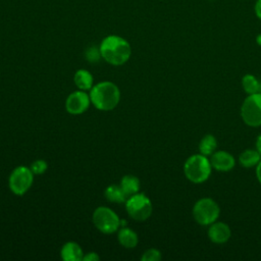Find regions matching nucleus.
I'll return each instance as SVG.
<instances>
[{"mask_svg":"<svg viewBox=\"0 0 261 261\" xmlns=\"http://www.w3.org/2000/svg\"><path fill=\"white\" fill-rule=\"evenodd\" d=\"M256 43H257L259 46H261V34L257 35V37H256Z\"/></svg>","mask_w":261,"mask_h":261,"instance_id":"bb28decb","label":"nucleus"},{"mask_svg":"<svg viewBox=\"0 0 261 261\" xmlns=\"http://www.w3.org/2000/svg\"><path fill=\"white\" fill-rule=\"evenodd\" d=\"M83 251L79 244L68 242L63 245L61 249V258L64 261H81L83 260Z\"/></svg>","mask_w":261,"mask_h":261,"instance_id":"f8f14e48","label":"nucleus"},{"mask_svg":"<svg viewBox=\"0 0 261 261\" xmlns=\"http://www.w3.org/2000/svg\"><path fill=\"white\" fill-rule=\"evenodd\" d=\"M83 260H85V261H98L99 256L94 252H90L86 256L83 257Z\"/></svg>","mask_w":261,"mask_h":261,"instance_id":"5701e85b","label":"nucleus"},{"mask_svg":"<svg viewBox=\"0 0 261 261\" xmlns=\"http://www.w3.org/2000/svg\"><path fill=\"white\" fill-rule=\"evenodd\" d=\"M212 166L207 156L203 154H194L190 156L184 165L186 177L194 184L206 181L211 174Z\"/></svg>","mask_w":261,"mask_h":261,"instance_id":"7ed1b4c3","label":"nucleus"},{"mask_svg":"<svg viewBox=\"0 0 261 261\" xmlns=\"http://www.w3.org/2000/svg\"><path fill=\"white\" fill-rule=\"evenodd\" d=\"M90 101V96L86 92L76 91L67 97L65 108L70 114H81L89 108Z\"/></svg>","mask_w":261,"mask_h":261,"instance_id":"1a4fd4ad","label":"nucleus"},{"mask_svg":"<svg viewBox=\"0 0 261 261\" xmlns=\"http://www.w3.org/2000/svg\"><path fill=\"white\" fill-rule=\"evenodd\" d=\"M210 163L212 168L218 171H229L234 167V157L226 151H217L211 155Z\"/></svg>","mask_w":261,"mask_h":261,"instance_id":"9b49d317","label":"nucleus"},{"mask_svg":"<svg viewBox=\"0 0 261 261\" xmlns=\"http://www.w3.org/2000/svg\"><path fill=\"white\" fill-rule=\"evenodd\" d=\"M85 55H86L87 60H89L90 62H97L100 59V57H102L100 49H98L96 47L88 48Z\"/></svg>","mask_w":261,"mask_h":261,"instance_id":"4be33fe9","label":"nucleus"},{"mask_svg":"<svg viewBox=\"0 0 261 261\" xmlns=\"http://www.w3.org/2000/svg\"><path fill=\"white\" fill-rule=\"evenodd\" d=\"M255 146H256V150H257V151L259 152V154L261 155V134H260V135L257 137Z\"/></svg>","mask_w":261,"mask_h":261,"instance_id":"a878e982","label":"nucleus"},{"mask_svg":"<svg viewBox=\"0 0 261 261\" xmlns=\"http://www.w3.org/2000/svg\"><path fill=\"white\" fill-rule=\"evenodd\" d=\"M217 148V141L214 136L206 135L204 136L199 143V151L205 156H211Z\"/></svg>","mask_w":261,"mask_h":261,"instance_id":"f3484780","label":"nucleus"},{"mask_svg":"<svg viewBox=\"0 0 261 261\" xmlns=\"http://www.w3.org/2000/svg\"><path fill=\"white\" fill-rule=\"evenodd\" d=\"M125 208L128 215L138 221L148 219L152 214V203L144 194H135L126 199Z\"/></svg>","mask_w":261,"mask_h":261,"instance_id":"423d86ee","label":"nucleus"},{"mask_svg":"<svg viewBox=\"0 0 261 261\" xmlns=\"http://www.w3.org/2000/svg\"><path fill=\"white\" fill-rule=\"evenodd\" d=\"M34 173L25 166L16 167L9 176V188L15 195H23L32 186Z\"/></svg>","mask_w":261,"mask_h":261,"instance_id":"6e6552de","label":"nucleus"},{"mask_svg":"<svg viewBox=\"0 0 261 261\" xmlns=\"http://www.w3.org/2000/svg\"><path fill=\"white\" fill-rule=\"evenodd\" d=\"M256 176H257L258 181L261 184V160L256 165Z\"/></svg>","mask_w":261,"mask_h":261,"instance_id":"393cba45","label":"nucleus"},{"mask_svg":"<svg viewBox=\"0 0 261 261\" xmlns=\"http://www.w3.org/2000/svg\"><path fill=\"white\" fill-rule=\"evenodd\" d=\"M90 99L97 109L108 111L117 106L120 100V92L115 84L101 82L92 87Z\"/></svg>","mask_w":261,"mask_h":261,"instance_id":"f03ea898","label":"nucleus"},{"mask_svg":"<svg viewBox=\"0 0 261 261\" xmlns=\"http://www.w3.org/2000/svg\"><path fill=\"white\" fill-rule=\"evenodd\" d=\"M99 49L102 58L112 65L125 63L132 54L129 43L122 37L116 35H110L104 38Z\"/></svg>","mask_w":261,"mask_h":261,"instance_id":"f257e3e1","label":"nucleus"},{"mask_svg":"<svg viewBox=\"0 0 261 261\" xmlns=\"http://www.w3.org/2000/svg\"><path fill=\"white\" fill-rule=\"evenodd\" d=\"M120 187L122 189V191L124 192V194L126 195V197H130L135 194H137L140 190V180L137 176L132 175V174H127L124 175L121 179L120 182Z\"/></svg>","mask_w":261,"mask_h":261,"instance_id":"4468645a","label":"nucleus"},{"mask_svg":"<svg viewBox=\"0 0 261 261\" xmlns=\"http://www.w3.org/2000/svg\"><path fill=\"white\" fill-rule=\"evenodd\" d=\"M208 238L214 244H224L230 238V228L229 226L221 221H214L209 225L208 228Z\"/></svg>","mask_w":261,"mask_h":261,"instance_id":"9d476101","label":"nucleus"},{"mask_svg":"<svg viewBox=\"0 0 261 261\" xmlns=\"http://www.w3.org/2000/svg\"><path fill=\"white\" fill-rule=\"evenodd\" d=\"M192 212L197 223L200 225H210L218 219L220 208L213 199L202 198L195 203Z\"/></svg>","mask_w":261,"mask_h":261,"instance_id":"20e7f679","label":"nucleus"},{"mask_svg":"<svg viewBox=\"0 0 261 261\" xmlns=\"http://www.w3.org/2000/svg\"><path fill=\"white\" fill-rule=\"evenodd\" d=\"M74 84L81 90H91L93 87V76L85 69H80L74 74Z\"/></svg>","mask_w":261,"mask_h":261,"instance_id":"dca6fc26","label":"nucleus"},{"mask_svg":"<svg viewBox=\"0 0 261 261\" xmlns=\"http://www.w3.org/2000/svg\"><path fill=\"white\" fill-rule=\"evenodd\" d=\"M143 261H159L161 259V253L157 249L147 250L141 257Z\"/></svg>","mask_w":261,"mask_h":261,"instance_id":"aec40b11","label":"nucleus"},{"mask_svg":"<svg viewBox=\"0 0 261 261\" xmlns=\"http://www.w3.org/2000/svg\"><path fill=\"white\" fill-rule=\"evenodd\" d=\"M243 121L253 127L261 125V93L249 95L241 107Z\"/></svg>","mask_w":261,"mask_h":261,"instance_id":"39448f33","label":"nucleus"},{"mask_svg":"<svg viewBox=\"0 0 261 261\" xmlns=\"http://www.w3.org/2000/svg\"><path fill=\"white\" fill-rule=\"evenodd\" d=\"M242 86L248 95L261 93V82L253 74L244 75L242 79Z\"/></svg>","mask_w":261,"mask_h":261,"instance_id":"a211bd4d","label":"nucleus"},{"mask_svg":"<svg viewBox=\"0 0 261 261\" xmlns=\"http://www.w3.org/2000/svg\"><path fill=\"white\" fill-rule=\"evenodd\" d=\"M93 222L95 226L104 233L116 231L120 225L117 214L108 207H98L93 213Z\"/></svg>","mask_w":261,"mask_h":261,"instance_id":"0eeeda50","label":"nucleus"},{"mask_svg":"<svg viewBox=\"0 0 261 261\" xmlns=\"http://www.w3.org/2000/svg\"><path fill=\"white\" fill-rule=\"evenodd\" d=\"M105 197L108 201L116 202V203L125 202L127 199V197L124 194V192L122 191L121 187L116 186V185H111V186L107 187V189L105 190Z\"/></svg>","mask_w":261,"mask_h":261,"instance_id":"6ab92c4d","label":"nucleus"},{"mask_svg":"<svg viewBox=\"0 0 261 261\" xmlns=\"http://www.w3.org/2000/svg\"><path fill=\"white\" fill-rule=\"evenodd\" d=\"M254 10H255L256 16H257L259 19H261V0H257V1H256Z\"/></svg>","mask_w":261,"mask_h":261,"instance_id":"b1692460","label":"nucleus"},{"mask_svg":"<svg viewBox=\"0 0 261 261\" xmlns=\"http://www.w3.org/2000/svg\"><path fill=\"white\" fill-rule=\"evenodd\" d=\"M261 160V155L255 149H247L243 151L239 156V162L243 167L250 168L256 166Z\"/></svg>","mask_w":261,"mask_h":261,"instance_id":"ddd939ff","label":"nucleus"},{"mask_svg":"<svg viewBox=\"0 0 261 261\" xmlns=\"http://www.w3.org/2000/svg\"><path fill=\"white\" fill-rule=\"evenodd\" d=\"M47 162L44 160H36L31 165V170L34 174H42L47 170Z\"/></svg>","mask_w":261,"mask_h":261,"instance_id":"412c9836","label":"nucleus"},{"mask_svg":"<svg viewBox=\"0 0 261 261\" xmlns=\"http://www.w3.org/2000/svg\"><path fill=\"white\" fill-rule=\"evenodd\" d=\"M118 241L122 247L132 249L135 248L138 244V236L130 228L122 227L118 231Z\"/></svg>","mask_w":261,"mask_h":261,"instance_id":"2eb2a0df","label":"nucleus"}]
</instances>
